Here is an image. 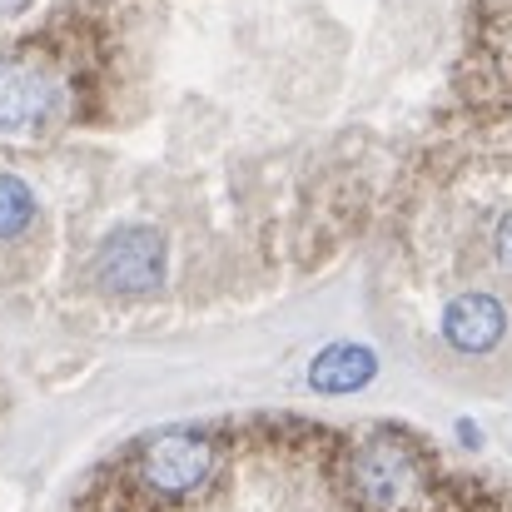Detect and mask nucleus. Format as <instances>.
Masks as SVG:
<instances>
[{
    "label": "nucleus",
    "mask_w": 512,
    "mask_h": 512,
    "mask_svg": "<svg viewBox=\"0 0 512 512\" xmlns=\"http://www.w3.org/2000/svg\"><path fill=\"white\" fill-rule=\"evenodd\" d=\"M493 249H498V264L512 274V214L498 224V234H493Z\"/></svg>",
    "instance_id": "8"
},
{
    "label": "nucleus",
    "mask_w": 512,
    "mask_h": 512,
    "mask_svg": "<svg viewBox=\"0 0 512 512\" xmlns=\"http://www.w3.org/2000/svg\"><path fill=\"white\" fill-rule=\"evenodd\" d=\"M95 279L110 294H155L165 284V234L160 229H115L95 254Z\"/></svg>",
    "instance_id": "4"
},
{
    "label": "nucleus",
    "mask_w": 512,
    "mask_h": 512,
    "mask_svg": "<svg viewBox=\"0 0 512 512\" xmlns=\"http://www.w3.org/2000/svg\"><path fill=\"white\" fill-rule=\"evenodd\" d=\"M343 493L358 512H438V473L413 433L373 428L343 458Z\"/></svg>",
    "instance_id": "1"
},
{
    "label": "nucleus",
    "mask_w": 512,
    "mask_h": 512,
    "mask_svg": "<svg viewBox=\"0 0 512 512\" xmlns=\"http://www.w3.org/2000/svg\"><path fill=\"white\" fill-rule=\"evenodd\" d=\"M373 373H378V353H373V348H363V343H329V348H319L314 363H309V388L339 398V393L368 388Z\"/></svg>",
    "instance_id": "6"
},
{
    "label": "nucleus",
    "mask_w": 512,
    "mask_h": 512,
    "mask_svg": "<svg viewBox=\"0 0 512 512\" xmlns=\"http://www.w3.org/2000/svg\"><path fill=\"white\" fill-rule=\"evenodd\" d=\"M65 85L40 55L0 60V135H40L60 120Z\"/></svg>",
    "instance_id": "3"
},
{
    "label": "nucleus",
    "mask_w": 512,
    "mask_h": 512,
    "mask_svg": "<svg viewBox=\"0 0 512 512\" xmlns=\"http://www.w3.org/2000/svg\"><path fill=\"white\" fill-rule=\"evenodd\" d=\"M35 219V194L20 174H0V239L25 234Z\"/></svg>",
    "instance_id": "7"
},
{
    "label": "nucleus",
    "mask_w": 512,
    "mask_h": 512,
    "mask_svg": "<svg viewBox=\"0 0 512 512\" xmlns=\"http://www.w3.org/2000/svg\"><path fill=\"white\" fill-rule=\"evenodd\" d=\"M503 334H508V309L488 289H468L443 309V339H448V348H458L468 358L493 353L503 343Z\"/></svg>",
    "instance_id": "5"
},
{
    "label": "nucleus",
    "mask_w": 512,
    "mask_h": 512,
    "mask_svg": "<svg viewBox=\"0 0 512 512\" xmlns=\"http://www.w3.org/2000/svg\"><path fill=\"white\" fill-rule=\"evenodd\" d=\"M140 483L165 498V503H184L194 493H204L219 473V443L209 433H189V428H170L145 438L140 448Z\"/></svg>",
    "instance_id": "2"
}]
</instances>
